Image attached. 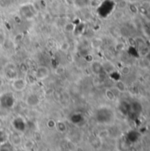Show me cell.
Masks as SVG:
<instances>
[{
    "label": "cell",
    "mask_w": 150,
    "mask_h": 151,
    "mask_svg": "<svg viewBox=\"0 0 150 151\" xmlns=\"http://www.w3.org/2000/svg\"><path fill=\"white\" fill-rule=\"evenodd\" d=\"M28 86V83L26 78L23 77H16L12 81V88L13 91L17 92L23 91Z\"/></svg>",
    "instance_id": "obj_1"
},
{
    "label": "cell",
    "mask_w": 150,
    "mask_h": 151,
    "mask_svg": "<svg viewBox=\"0 0 150 151\" xmlns=\"http://www.w3.org/2000/svg\"><path fill=\"white\" fill-rule=\"evenodd\" d=\"M146 57H147V59L149 60L150 62V51L149 53H147V55H146Z\"/></svg>",
    "instance_id": "obj_13"
},
{
    "label": "cell",
    "mask_w": 150,
    "mask_h": 151,
    "mask_svg": "<svg viewBox=\"0 0 150 151\" xmlns=\"http://www.w3.org/2000/svg\"><path fill=\"white\" fill-rule=\"evenodd\" d=\"M98 1H100V2H103V1H105V0H98Z\"/></svg>",
    "instance_id": "obj_16"
},
{
    "label": "cell",
    "mask_w": 150,
    "mask_h": 151,
    "mask_svg": "<svg viewBox=\"0 0 150 151\" xmlns=\"http://www.w3.org/2000/svg\"><path fill=\"white\" fill-rule=\"evenodd\" d=\"M59 49L63 52H67L69 49H70V43L67 42V41H63L61 44H60V47H59Z\"/></svg>",
    "instance_id": "obj_9"
},
{
    "label": "cell",
    "mask_w": 150,
    "mask_h": 151,
    "mask_svg": "<svg viewBox=\"0 0 150 151\" xmlns=\"http://www.w3.org/2000/svg\"><path fill=\"white\" fill-rule=\"evenodd\" d=\"M4 85V80L0 77V87H2Z\"/></svg>",
    "instance_id": "obj_14"
},
{
    "label": "cell",
    "mask_w": 150,
    "mask_h": 151,
    "mask_svg": "<svg viewBox=\"0 0 150 151\" xmlns=\"http://www.w3.org/2000/svg\"><path fill=\"white\" fill-rule=\"evenodd\" d=\"M105 96H106V98H107L109 100H111V101H112V100H114V99H116V95H115L114 91H111V89L106 90V91H105Z\"/></svg>",
    "instance_id": "obj_8"
},
{
    "label": "cell",
    "mask_w": 150,
    "mask_h": 151,
    "mask_svg": "<svg viewBox=\"0 0 150 151\" xmlns=\"http://www.w3.org/2000/svg\"><path fill=\"white\" fill-rule=\"evenodd\" d=\"M115 88H116V90H117V91H119V92H124V91H125V90H126V85H125V83L123 81L118 80V81L115 83Z\"/></svg>",
    "instance_id": "obj_5"
},
{
    "label": "cell",
    "mask_w": 150,
    "mask_h": 151,
    "mask_svg": "<svg viewBox=\"0 0 150 151\" xmlns=\"http://www.w3.org/2000/svg\"><path fill=\"white\" fill-rule=\"evenodd\" d=\"M102 66H103V70L107 72V73H112L115 71V66L110 61H106V62H103L102 63Z\"/></svg>",
    "instance_id": "obj_3"
},
{
    "label": "cell",
    "mask_w": 150,
    "mask_h": 151,
    "mask_svg": "<svg viewBox=\"0 0 150 151\" xmlns=\"http://www.w3.org/2000/svg\"><path fill=\"white\" fill-rule=\"evenodd\" d=\"M92 70L95 74H100L103 70L102 63H100L99 62H93V63H92Z\"/></svg>",
    "instance_id": "obj_4"
},
{
    "label": "cell",
    "mask_w": 150,
    "mask_h": 151,
    "mask_svg": "<svg viewBox=\"0 0 150 151\" xmlns=\"http://www.w3.org/2000/svg\"><path fill=\"white\" fill-rule=\"evenodd\" d=\"M76 29L75 25L74 23L70 22V23H66L64 27V31L66 33H74V30Z\"/></svg>",
    "instance_id": "obj_7"
},
{
    "label": "cell",
    "mask_w": 150,
    "mask_h": 151,
    "mask_svg": "<svg viewBox=\"0 0 150 151\" xmlns=\"http://www.w3.org/2000/svg\"><path fill=\"white\" fill-rule=\"evenodd\" d=\"M50 69L46 66H40L35 71V76L38 80H44L49 77L50 76Z\"/></svg>",
    "instance_id": "obj_2"
},
{
    "label": "cell",
    "mask_w": 150,
    "mask_h": 151,
    "mask_svg": "<svg viewBox=\"0 0 150 151\" xmlns=\"http://www.w3.org/2000/svg\"><path fill=\"white\" fill-rule=\"evenodd\" d=\"M102 45H103V40L100 38H95L91 41V47L93 48H95V49L100 48L102 47Z\"/></svg>",
    "instance_id": "obj_6"
},
{
    "label": "cell",
    "mask_w": 150,
    "mask_h": 151,
    "mask_svg": "<svg viewBox=\"0 0 150 151\" xmlns=\"http://www.w3.org/2000/svg\"><path fill=\"white\" fill-rule=\"evenodd\" d=\"M55 73H56V75L58 76H63L66 73V68H65L64 66H58V67L56 69Z\"/></svg>",
    "instance_id": "obj_11"
},
{
    "label": "cell",
    "mask_w": 150,
    "mask_h": 151,
    "mask_svg": "<svg viewBox=\"0 0 150 151\" xmlns=\"http://www.w3.org/2000/svg\"><path fill=\"white\" fill-rule=\"evenodd\" d=\"M120 71H121L122 75H129V74L131 73V68H130L129 66H124V67L120 70Z\"/></svg>",
    "instance_id": "obj_12"
},
{
    "label": "cell",
    "mask_w": 150,
    "mask_h": 151,
    "mask_svg": "<svg viewBox=\"0 0 150 151\" xmlns=\"http://www.w3.org/2000/svg\"><path fill=\"white\" fill-rule=\"evenodd\" d=\"M128 1H130L131 3H135V2H137V1H139V0H128Z\"/></svg>",
    "instance_id": "obj_15"
},
{
    "label": "cell",
    "mask_w": 150,
    "mask_h": 151,
    "mask_svg": "<svg viewBox=\"0 0 150 151\" xmlns=\"http://www.w3.org/2000/svg\"><path fill=\"white\" fill-rule=\"evenodd\" d=\"M143 30H144V33L146 34V35L150 38V20H148L147 22L144 23Z\"/></svg>",
    "instance_id": "obj_10"
}]
</instances>
